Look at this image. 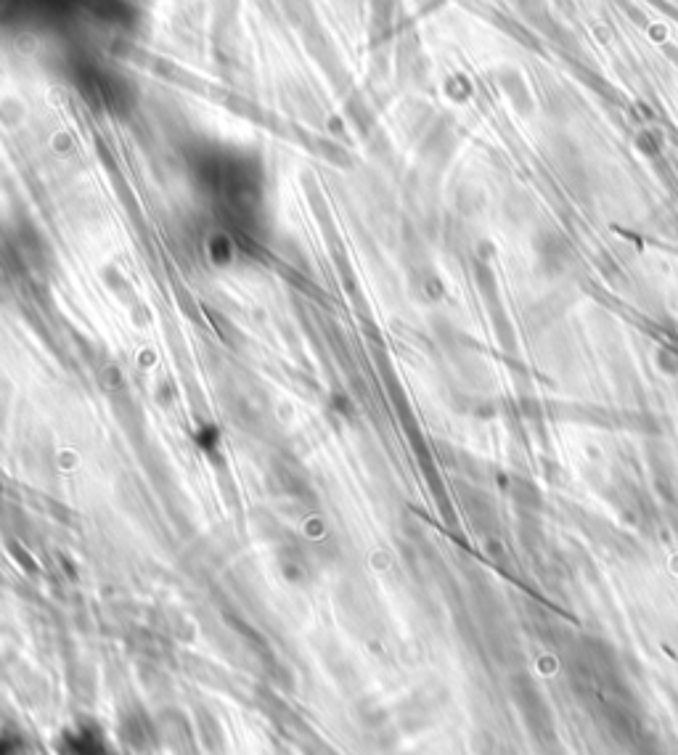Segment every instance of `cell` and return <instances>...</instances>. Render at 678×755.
<instances>
[{"label":"cell","instance_id":"cell-1","mask_svg":"<svg viewBox=\"0 0 678 755\" xmlns=\"http://www.w3.org/2000/svg\"><path fill=\"white\" fill-rule=\"evenodd\" d=\"M509 700H512L517 716H520V721L533 734V740L538 745L554 742V729H557L554 710H551L541 687L530 679V673L514 671L509 676Z\"/></svg>","mask_w":678,"mask_h":755},{"label":"cell","instance_id":"cell-2","mask_svg":"<svg viewBox=\"0 0 678 755\" xmlns=\"http://www.w3.org/2000/svg\"><path fill=\"white\" fill-rule=\"evenodd\" d=\"M509 491H512V499L514 504L522 506V509H538L541 506V493L535 491L533 483H528V480H512V485H509Z\"/></svg>","mask_w":678,"mask_h":755},{"label":"cell","instance_id":"cell-3","mask_svg":"<svg viewBox=\"0 0 678 755\" xmlns=\"http://www.w3.org/2000/svg\"><path fill=\"white\" fill-rule=\"evenodd\" d=\"M668 522H671V530L678 538V499L668 501Z\"/></svg>","mask_w":678,"mask_h":755}]
</instances>
